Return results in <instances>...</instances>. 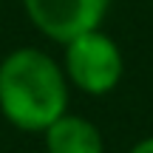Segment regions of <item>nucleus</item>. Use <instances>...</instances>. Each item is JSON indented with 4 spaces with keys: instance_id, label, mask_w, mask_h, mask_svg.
<instances>
[{
    "instance_id": "obj_1",
    "label": "nucleus",
    "mask_w": 153,
    "mask_h": 153,
    "mask_svg": "<svg viewBox=\"0 0 153 153\" xmlns=\"http://www.w3.org/2000/svg\"><path fill=\"white\" fill-rule=\"evenodd\" d=\"M71 102L60 60L37 45L11 48L0 60V116L23 133H43Z\"/></svg>"
},
{
    "instance_id": "obj_2",
    "label": "nucleus",
    "mask_w": 153,
    "mask_h": 153,
    "mask_svg": "<svg viewBox=\"0 0 153 153\" xmlns=\"http://www.w3.org/2000/svg\"><path fill=\"white\" fill-rule=\"evenodd\" d=\"M60 65L65 71L68 85L85 97H108L119 88L125 76L122 48L111 34L102 31V26L62 43Z\"/></svg>"
},
{
    "instance_id": "obj_3",
    "label": "nucleus",
    "mask_w": 153,
    "mask_h": 153,
    "mask_svg": "<svg viewBox=\"0 0 153 153\" xmlns=\"http://www.w3.org/2000/svg\"><path fill=\"white\" fill-rule=\"evenodd\" d=\"M28 23L51 43H68L82 31L99 28L111 0H20Z\"/></svg>"
},
{
    "instance_id": "obj_4",
    "label": "nucleus",
    "mask_w": 153,
    "mask_h": 153,
    "mask_svg": "<svg viewBox=\"0 0 153 153\" xmlns=\"http://www.w3.org/2000/svg\"><path fill=\"white\" fill-rule=\"evenodd\" d=\"M40 136H43L45 153H105L102 131L91 119L71 111L54 119Z\"/></svg>"
},
{
    "instance_id": "obj_5",
    "label": "nucleus",
    "mask_w": 153,
    "mask_h": 153,
    "mask_svg": "<svg viewBox=\"0 0 153 153\" xmlns=\"http://www.w3.org/2000/svg\"><path fill=\"white\" fill-rule=\"evenodd\" d=\"M128 153H153V133H150V136H145V139H139Z\"/></svg>"
}]
</instances>
